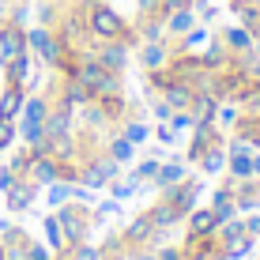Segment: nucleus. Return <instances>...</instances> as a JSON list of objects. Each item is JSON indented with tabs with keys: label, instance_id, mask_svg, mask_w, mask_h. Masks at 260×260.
<instances>
[{
	"label": "nucleus",
	"instance_id": "7ed1b4c3",
	"mask_svg": "<svg viewBox=\"0 0 260 260\" xmlns=\"http://www.w3.org/2000/svg\"><path fill=\"white\" fill-rule=\"evenodd\" d=\"M26 49H34V53H38L46 64H53V68H60V64L68 60V46L49 30L46 23L34 26V30H26Z\"/></svg>",
	"mask_w": 260,
	"mask_h": 260
},
{
	"label": "nucleus",
	"instance_id": "0eeeda50",
	"mask_svg": "<svg viewBox=\"0 0 260 260\" xmlns=\"http://www.w3.org/2000/svg\"><path fill=\"white\" fill-rule=\"evenodd\" d=\"M140 64L147 68V72L166 68V64H170V49H166V42H143V49H140Z\"/></svg>",
	"mask_w": 260,
	"mask_h": 260
},
{
	"label": "nucleus",
	"instance_id": "bb28decb",
	"mask_svg": "<svg viewBox=\"0 0 260 260\" xmlns=\"http://www.w3.org/2000/svg\"><path fill=\"white\" fill-rule=\"evenodd\" d=\"M76 260H94V249H83V253H79Z\"/></svg>",
	"mask_w": 260,
	"mask_h": 260
},
{
	"label": "nucleus",
	"instance_id": "393cba45",
	"mask_svg": "<svg viewBox=\"0 0 260 260\" xmlns=\"http://www.w3.org/2000/svg\"><path fill=\"white\" fill-rule=\"evenodd\" d=\"M174 136H177V132L170 128V124H162V128H158V140H162V143H174Z\"/></svg>",
	"mask_w": 260,
	"mask_h": 260
},
{
	"label": "nucleus",
	"instance_id": "f3484780",
	"mask_svg": "<svg viewBox=\"0 0 260 260\" xmlns=\"http://www.w3.org/2000/svg\"><path fill=\"white\" fill-rule=\"evenodd\" d=\"M15 136H19V124L0 117V151H8V147H12V143H15Z\"/></svg>",
	"mask_w": 260,
	"mask_h": 260
},
{
	"label": "nucleus",
	"instance_id": "a211bd4d",
	"mask_svg": "<svg viewBox=\"0 0 260 260\" xmlns=\"http://www.w3.org/2000/svg\"><path fill=\"white\" fill-rule=\"evenodd\" d=\"M147 136H151V128H147V124H140V121H132L128 128H124V140H132V143H143Z\"/></svg>",
	"mask_w": 260,
	"mask_h": 260
},
{
	"label": "nucleus",
	"instance_id": "412c9836",
	"mask_svg": "<svg viewBox=\"0 0 260 260\" xmlns=\"http://www.w3.org/2000/svg\"><path fill=\"white\" fill-rule=\"evenodd\" d=\"M215 117H219V124H238V110H234V106H219Z\"/></svg>",
	"mask_w": 260,
	"mask_h": 260
},
{
	"label": "nucleus",
	"instance_id": "c756f323",
	"mask_svg": "<svg viewBox=\"0 0 260 260\" xmlns=\"http://www.w3.org/2000/svg\"><path fill=\"white\" fill-rule=\"evenodd\" d=\"M143 260H151V256H143Z\"/></svg>",
	"mask_w": 260,
	"mask_h": 260
},
{
	"label": "nucleus",
	"instance_id": "6e6552de",
	"mask_svg": "<svg viewBox=\"0 0 260 260\" xmlns=\"http://www.w3.org/2000/svg\"><path fill=\"white\" fill-rule=\"evenodd\" d=\"M23 102H26V91H23V87H15V83H8L4 94H0V117L15 121V117H19V110H23Z\"/></svg>",
	"mask_w": 260,
	"mask_h": 260
},
{
	"label": "nucleus",
	"instance_id": "9d476101",
	"mask_svg": "<svg viewBox=\"0 0 260 260\" xmlns=\"http://www.w3.org/2000/svg\"><path fill=\"white\" fill-rule=\"evenodd\" d=\"M222 46H226L230 53L253 49V30H249V26H226V30H222Z\"/></svg>",
	"mask_w": 260,
	"mask_h": 260
},
{
	"label": "nucleus",
	"instance_id": "ddd939ff",
	"mask_svg": "<svg viewBox=\"0 0 260 260\" xmlns=\"http://www.w3.org/2000/svg\"><path fill=\"white\" fill-rule=\"evenodd\" d=\"M230 174L253 177V151H230Z\"/></svg>",
	"mask_w": 260,
	"mask_h": 260
},
{
	"label": "nucleus",
	"instance_id": "b1692460",
	"mask_svg": "<svg viewBox=\"0 0 260 260\" xmlns=\"http://www.w3.org/2000/svg\"><path fill=\"white\" fill-rule=\"evenodd\" d=\"M143 15H158V0H140V19Z\"/></svg>",
	"mask_w": 260,
	"mask_h": 260
},
{
	"label": "nucleus",
	"instance_id": "5701e85b",
	"mask_svg": "<svg viewBox=\"0 0 260 260\" xmlns=\"http://www.w3.org/2000/svg\"><path fill=\"white\" fill-rule=\"evenodd\" d=\"M158 166H162V162H158V158H147V162H140L136 177H140V181H143V177H155V174H158Z\"/></svg>",
	"mask_w": 260,
	"mask_h": 260
},
{
	"label": "nucleus",
	"instance_id": "f8f14e48",
	"mask_svg": "<svg viewBox=\"0 0 260 260\" xmlns=\"http://www.w3.org/2000/svg\"><path fill=\"white\" fill-rule=\"evenodd\" d=\"M185 181V166L181 162H166V166H158V174H155V185L158 189H177V185Z\"/></svg>",
	"mask_w": 260,
	"mask_h": 260
},
{
	"label": "nucleus",
	"instance_id": "a878e982",
	"mask_svg": "<svg viewBox=\"0 0 260 260\" xmlns=\"http://www.w3.org/2000/svg\"><path fill=\"white\" fill-rule=\"evenodd\" d=\"M253 174L260 177V151H253Z\"/></svg>",
	"mask_w": 260,
	"mask_h": 260
},
{
	"label": "nucleus",
	"instance_id": "c85d7f7f",
	"mask_svg": "<svg viewBox=\"0 0 260 260\" xmlns=\"http://www.w3.org/2000/svg\"><path fill=\"white\" fill-rule=\"evenodd\" d=\"M253 34H260V12H256V23H253Z\"/></svg>",
	"mask_w": 260,
	"mask_h": 260
},
{
	"label": "nucleus",
	"instance_id": "aec40b11",
	"mask_svg": "<svg viewBox=\"0 0 260 260\" xmlns=\"http://www.w3.org/2000/svg\"><path fill=\"white\" fill-rule=\"evenodd\" d=\"M181 8H192V0H158V15L181 12Z\"/></svg>",
	"mask_w": 260,
	"mask_h": 260
},
{
	"label": "nucleus",
	"instance_id": "423d86ee",
	"mask_svg": "<svg viewBox=\"0 0 260 260\" xmlns=\"http://www.w3.org/2000/svg\"><path fill=\"white\" fill-rule=\"evenodd\" d=\"M34 192H38V185H34L30 177H19V181H15L12 189L4 192V196H8V208H12V211H23V208H30Z\"/></svg>",
	"mask_w": 260,
	"mask_h": 260
},
{
	"label": "nucleus",
	"instance_id": "4468645a",
	"mask_svg": "<svg viewBox=\"0 0 260 260\" xmlns=\"http://www.w3.org/2000/svg\"><path fill=\"white\" fill-rule=\"evenodd\" d=\"M132 151H136V143H132V140H124V136H117V140L110 143V158H113V162H128V158H132Z\"/></svg>",
	"mask_w": 260,
	"mask_h": 260
},
{
	"label": "nucleus",
	"instance_id": "f03ea898",
	"mask_svg": "<svg viewBox=\"0 0 260 260\" xmlns=\"http://www.w3.org/2000/svg\"><path fill=\"white\" fill-rule=\"evenodd\" d=\"M87 8H91V12H87V30H91L98 42H113V38L128 42V26H124V19L110 4H87Z\"/></svg>",
	"mask_w": 260,
	"mask_h": 260
},
{
	"label": "nucleus",
	"instance_id": "6ab92c4d",
	"mask_svg": "<svg viewBox=\"0 0 260 260\" xmlns=\"http://www.w3.org/2000/svg\"><path fill=\"white\" fill-rule=\"evenodd\" d=\"M46 234H49V241H53V245H64V230H60L57 215H53V219H46Z\"/></svg>",
	"mask_w": 260,
	"mask_h": 260
},
{
	"label": "nucleus",
	"instance_id": "dca6fc26",
	"mask_svg": "<svg viewBox=\"0 0 260 260\" xmlns=\"http://www.w3.org/2000/svg\"><path fill=\"white\" fill-rule=\"evenodd\" d=\"M215 222H219V219H215V211H211V208L196 211V215H192V234H208V230L215 226Z\"/></svg>",
	"mask_w": 260,
	"mask_h": 260
},
{
	"label": "nucleus",
	"instance_id": "cd10ccee",
	"mask_svg": "<svg viewBox=\"0 0 260 260\" xmlns=\"http://www.w3.org/2000/svg\"><path fill=\"white\" fill-rule=\"evenodd\" d=\"M249 230H253V234H260V219H253V222H249Z\"/></svg>",
	"mask_w": 260,
	"mask_h": 260
},
{
	"label": "nucleus",
	"instance_id": "f257e3e1",
	"mask_svg": "<svg viewBox=\"0 0 260 260\" xmlns=\"http://www.w3.org/2000/svg\"><path fill=\"white\" fill-rule=\"evenodd\" d=\"M46 117H49V102L42 94H26L19 117H15V124H19V136L26 147H38L42 140H46Z\"/></svg>",
	"mask_w": 260,
	"mask_h": 260
},
{
	"label": "nucleus",
	"instance_id": "39448f33",
	"mask_svg": "<svg viewBox=\"0 0 260 260\" xmlns=\"http://www.w3.org/2000/svg\"><path fill=\"white\" fill-rule=\"evenodd\" d=\"M30 64H34L30 49L15 53V57L4 64V79H8V83H15V87H26V79H30Z\"/></svg>",
	"mask_w": 260,
	"mask_h": 260
},
{
	"label": "nucleus",
	"instance_id": "2eb2a0df",
	"mask_svg": "<svg viewBox=\"0 0 260 260\" xmlns=\"http://www.w3.org/2000/svg\"><path fill=\"white\" fill-rule=\"evenodd\" d=\"M200 162H204V170H208V174H215V170L226 166V155H222V147H208V151L200 155Z\"/></svg>",
	"mask_w": 260,
	"mask_h": 260
},
{
	"label": "nucleus",
	"instance_id": "1a4fd4ad",
	"mask_svg": "<svg viewBox=\"0 0 260 260\" xmlns=\"http://www.w3.org/2000/svg\"><path fill=\"white\" fill-rule=\"evenodd\" d=\"M117 166H121V162H113V158H102V162H94V166L83 170V181L91 185V189H98V185H106L110 177H117Z\"/></svg>",
	"mask_w": 260,
	"mask_h": 260
},
{
	"label": "nucleus",
	"instance_id": "4be33fe9",
	"mask_svg": "<svg viewBox=\"0 0 260 260\" xmlns=\"http://www.w3.org/2000/svg\"><path fill=\"white\" fill-rule=\"evenodd\" d=\"M68 196H72L68 185H49V204H64Z\"/></svg>",
	"mask_w": 260,
	"mask_h": 260
},
{
	"label": "nucleus",
	"instance_id": "20e7f679",
	"mask_svg": "<svg viewBox=\"0 0 260 260\" xmlns=\"http://www.w3.org/2000/svg\"><path fill=\"white\" fill-rule=\"evenodd\" d=\"M98 64H102L106 72H121L124 64H128V42L124 38H113V42H102L98 46Z\"/></svg>",
	"mask_w": 260,
	"mask_h": 260
},
{
	"label": "nucleus",
	"instance_id": "9b49d317",
	"mask_svg": "<svg viewBox=\"0 0 260 260\" xmlns=\"http://www.w3.org/2000/svg\"><path fill=\"white\" fill-rule=\"evenodd\" d=\"M166 19V34H174V38H181V34H189L192 26H196V15H192V8H181V12H170L162 15Z\"/></svg>",
	"mask_w": 260,
	"mask_h": 260
}]
</instances>
